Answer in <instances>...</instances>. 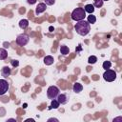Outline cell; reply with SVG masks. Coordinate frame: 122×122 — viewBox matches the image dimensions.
I'll use <instances>...</instances> for the list:
<instances>
[{"mask_svg": "<svg viewBox=\"0 0 122 122\" xmlns=\"http://www.w3.org/2000/svg\"><path fill=\"white\" fill-rule=\"evenodd\" d=\"M72 90H73V92H74L75 93H79L80 92H82V90H83V86H82L80 83L76 82V83H74V84H73Z\"/></svg>", "mask_w": 122, "mask_h": 122, "instance_id": "cell-11", "label": "cell"}, {"mask_svg": "<svg viewBox=\"0 0 122 122\" xmlns=\"http://www.w3.org/2000/svg\"><path fill=\"white\" fill-rule=\"evenodd\" d=\"M46 9H47V5L45 3H38V5L35 9V14L38 15V14L44 12L46 10Z\"/></svg>", "mask_w": 122, "mask_h": 122, "instance_id": "cell-7", "label": "cell"}, {"mask_svg": "<svg viewBox=\"0 0 122 122\" xmlns=\"http://www.w3.org/2000/svg\"><path fill=\"white\" fill-rule=\"evenodd\" d=\"M96 61H97V57L94 56V55H92L88 58V63L89 64H94V63H96Z\"/></svg>", "mask_w": 122, "mask_h": 122, "instance_id": "cell-19", "label": "cell"}, {"mask_svg": "<svg viewBox=\"0 0 122 122\" xmlns=\"http://www.w3.org/2000/svg\"><path fill=\"white\" fill-rule=\"evenodd\" d=\"M7 57H8V51L5 49L0 48V60H5Z\"/></svg>", "mask_w": 122, "mask_h": 122, "instance_id": "cell-14", "label": "cell"}, {"mask_svg": "<svg viewBox=\"0 0 122 122\" xmlns=\"http://www.w3.org/2000/svg\"><path fill=\"white\" fill-rule=\"evenodd\" d=\"M91 24L88 23V21H85V20H80V21H77V23L75 24L74 26V29L76 30V32L81 35V36H85L87 35L90 30H91Z\"/></svg>", "mask_w": 122, "mask_h": 122, "instance_id": "cell-1", "label": "cell"}, {"mask_svg": "<svg viewBox=\"0 0 122 122\" xmlns=\"http://www.w3.org/2000/svg\"><path fill=\"white\" fill-rule=\"evenodd\" d=\"M103 78H104V80H106L108 82H112L116 79V72L111 69L105 70V71L103 73Z\"/></svg>", "mask_w": 122, "mask_h": 122, "instance_id": "cell-3", "label": "cell"}, {"mask_svg": "<svg viewBox=\"0 0 122 122\" xmlns=\"http://www.w3.org/2000/svg\"><path fill=\"white\" fill-rule=\"evenodd\" d=\"M9 90V83L6 79H0V95H4Z\"/></svg>", "mask_w": 122, "mask_h": 122, "instance_id": "cell-6", "label": "cell"}, {"mask_svg": "<svg viewBox=\"0 0 122 122\" xmlns=\"http://www.w3.org/2000/svg\"><path fill=\"white\" fill-rule=\"evenodd\" d=\"M52 120H54V121H58V119H56V118H50V119H48V121H52Z\"/></svg>", "mask_w": 122, "mask_h": 122, "instance_id": "cell-24", "label": "cell"}, {"mask_svg": "<svg viewBox=\"0 0 122 122\" xmlns=\"http://www.w3.org/2000/svg\"><path fill=\"white\" fill-rule=\"evenodd\" d=\"M59 89L56 87V86H50L47 90V96L50 98V99H56L57 95L59 94Z\"/></svg>", "mask_w": 122, "mask_h": 122, "instance_id": "cell-4", "label": "cell"}, {"mask_svg": "<svg viewBox=\"0 0 122 122\" xmlns=\"http://www.w3.org/2000/svg\"><path fill=\"white\" fill-rule=\"evenodd\" d=\"M10 64H11V66L12 67H18V65H19V61L18 60H16V59H13V60H11L10 61Z\"/></svg>", "mask_w": 122, "mask_h": 122, "instance_id": "cell-21", "label": "cell"}, {"mask_svg": "<svg viewBox=\"0 0 122 122\" xmlns=\"http://www.w3.org/2000/svg\"><path fill=\"white\" fill-rule=\"evenodd\" d=\"M85 17H86V11L84 10L83 8H76L71 12V19L76 22L80 20H84Z\"/></svg>", "mask_w": 122, "mask_h": 122, "instance_id": "cell-2", "label": "cell"}, {"mask_svg": "<svg viewBox=\"0 0 122 122\" xmlns=\"http://www.w3.org/2000/svg\"><path fill=\"white\" fill-rule=\"evenodd\" d=\"M83 9H84V10H85L86 12H88V13H90V14H92L93 11H94V7H93L92 4H87Z\"/></svg>", "mask_w": 122, "mask_h": 122, "instance_id": "cell-12", "label": "cell"}, {"mask_svg": "<svg viewBox=\"0 0 122 122\" xmlns=\"http://www.w3.org/2000/svg\"><path fill=\"white\" fill-rule=\"evenodd\" d=\"M44 3L49 6H52L55 3V0H44Z\"/></svg>", "mask_w": 122, "mask_h": 122, "instance_id": "cell-22", "label": "cell"}, {"mask_svg": "<svg viewBox=\"0 0 122 122\" xmlns=\"http://www.w3.org/2000/svg\"><path fill=\"white\" fill-rule=\"evenodd\" d=\"M52 30H53V28L52 27H50V31H52Z\"/></svg>", "mask_w": 122, "mask_h": 122, "instance_id": "cell-25", "label": "cell"}, {"mask_svg": "<svg viewBox=\"0 0 122 122\" xmlns=\"http://www.w3.org/2000/svg\"><path fill=\"white\" fill-rule=\"evenodd\" d=\"M87 21H88V23H90V24H94V23L96 22V17H95L94 15H92V14H90V15H88V17H87Z\"/></svg>", "mask_w": 122, "mask_h": 122, "instance_id": "cell-16", "label": "cell"}, {"mask_svg": "<svg viewBox=\"0 0 122 122\" xmlns=\"http://www.w3.org/2000/svg\"><path fill=\"white\" fill-rule=\"evenodd\" d=\"M29 40H30V37L28 34L21 33L16 37V44L18 46H25L29 43Z\"/></svg>", "mask_w": 122, "mask_h": 122, "instance_id": "cell-5", "label": "cell"}, {"mask_svg": "<svg viewBox=\"0 0 122 122\" xmlns=\"http://www.w3.org/2000/svg\"><path fill=\"white\" fill-rule=\"evenodd\" d=\"M56 100L59 102V104L64 105V104H66L68 102V97H67V95L65 93H59L57 95V97H56Z\"/></svg>", "mask_w": 122, "mask_h": 122, "instance_id": "cell-8", "label": "cell"}, {"mask_svg": "<svg viewBox=\"0 0 122 122\" xmlns=\"http://www.w3.org/2000/svg\"><path fill=\"white\" fill-rule=\"evenodd\" d=\"M43 61H44V64H45V65H47V66H50V65L53 64V61H54V59H53V57H52L51 55H47V56H45V57H44Z\"/></svg>", "mask_w": 122, "mask_h": 122, "instance_id": "cell-10", "label": "cell"}, {"mask_svg": "<svg viewBox=\"0 0 122 122\" xmlns=\"http://www.w3.org/2000/svg\"><path fill=\"white\" fill-rule=\"evenodd\" d=\"M27 2H28L30 5H33V4H35V3L37 2V0H27Z\"/></svg>", "mask_w": 122, "mask_h": 122, "instance_id": "cell-23", "label": "cell"}, {"mask_svg": "<svg viewBox=\"0 0 122 122\" xmlns=\"http://www.w3.org/2000/svg\"><path fill=\"white\" fill-rule=\"evenodd\" d=\"M19 27L22 30H26L29 27V21L27 19H21L19 21Z\"/></svg>", "mask_w": 122, "mask_h": 122, "instance_id": "cell-13", "label": "cell"}, {"mask_svg": "<svg viewBox=\"0 0 122 122\" xmlns=\"http://www.w3.org/2000/svg\"><path fill=\"white\" fill-rule=\"evenodd\" d=\"M104 1L103 0H93V7L94 8H101L103 6Z\"/></svg>", "mask_w": 122, "mask_h": 122, "instance_id": "cell-17", "label": "cell"}, {"mask_svg": "<svg viewBox=\"0 0 122 122\" xmlns=\"http://www.w3.org/2000/svg\"><path fill=\"white\" fill-rule=\"evenodd\" d=\"M102 67H103V69H105V70L111 69V67H112V62H111V61H104Z\"/></svg>", "mask_w": 122, "mask_h": 122, "instance_id": "cell-20", "label": "cell"}, {"mask_svg": "<svg viewBox=\"0 0 122 122\" xmlns=\"http://www.w3.org/2000/svg\"><path fill=\"white\" fill-rule=\"evenodd\" d=\"M59 102L56 100V99H52L51 100V109H58V107H59Z\"/></svg>", "mask_w": 122, "mask_h": 122, "instance_id": "cell-18", "label": "cell"}, {"mask_svg": "<svg viewBox=\"0 0 122 122\" xmlns=\"http://www.w3.org/2000/svg\"><path fill=\"white\" fill-rule=\"evenodd\" d=\"M60 52H61L63 55H67V54H69L70 50H69V48H68L67 46L62 45V46H60Z\"/></svg>", "mask_w": 122, "mask_h": 122, "instance_id": "cell-15", "label": "cell"}, {"mask_svg": "<svg viewBox=\"0 0 122 122\" xmlns=\"http://www.w3.org/2000/svg\"><path fill=\"white\" fill-rule=\"evenodd\" d=\"M103 1H108V0H103Z\"/></svg>", "mask_w": 122, "mask_h": 122, "instance_id": "cell-26", "label": "cell"}, {"mask_svg": "<svg viewBox=\"0 0 122 122\" xmlns=\"http://www.w3.org/2000/svg\"><path fill=\"white\" fill-rule=\"evenodd\" d=\"M10 72H11V70H10V68L8 67V66H4V67L2 68V70H1V74H2V76H3L4 78L9 77V76L10 75Z\"/></svg>", "mask_w": 122, "mask_h": 122, "instance_id": "cell-9", "label": "cell"}]
</instances>
